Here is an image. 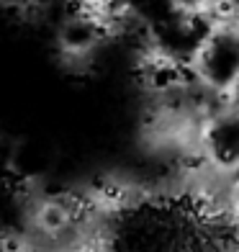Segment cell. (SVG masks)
<instances>
[{"label": "cell", "instance_id": "obj_1", "mask_svg": "<svg viewBox=\"0 0 239 252\" xmlns=\"http://www.w3.org/2000/svg\"><path fill=\"white\" fill-rule=\"evenodd\" d=\"M126 252H216V247L211 232L201 221H188L185 216L165 221V216H159L136 232Z\"/></svg>", "mask_w": 239, "mask_h": 252}]
</instances>
